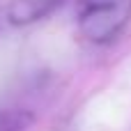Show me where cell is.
Listing matches in <instances>:
<instances>
[{
    "label": "cell",
    "mask_w": 131,
    "mask_h": 131,
    "mask_svg": "<svg viewBox=\"0 0 131 131\" xmlns=\"http://www.w3.org/2000/svg\"><path fill=\"white\" fill-rule=\"evenodd\" d=\"M131 21V0H78L76 23L85 41L94 46L113 44Z\"/></svg>",
    "instance_id": "1"
},
{
    "label": "cell",
    "mask_w": 131,
    "mask_h": 131,
    "mask_svg": "<svg viewBox=\"0 0 131 131\" xmlns=\"http://www.w3.org/2000/svg\"><path fill=\"white\" fill-rule=\"evenodd\" d=\"M64 0H9L7 21L12 25H32L48 18Z\"/></svg>",
    "instance_id": "2"
},
{
    "label": "cell",
    "mask_w": 131,
    "mask_h": 131,
    "mask_svg": "<svg viewBox=\"0 0 131 131\" xmlns=\"http://www.w3.org/2000/svg\"><path fill=\"white\" fill-rule=\"evenodd\" d=\"M32 124V113L21 106L0 108V131H25Z\"/></svg>",
    "instance_id": "3"
}]
</instances>
